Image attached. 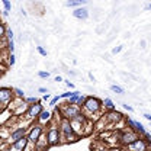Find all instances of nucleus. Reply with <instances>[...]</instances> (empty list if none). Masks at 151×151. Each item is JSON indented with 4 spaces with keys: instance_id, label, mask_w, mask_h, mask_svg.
<instances>
[{
    "instance_id": "1",
    "label": "nucleus",
    "mask_w": 151,
    "mask_h": 151,
    "mask_svg": "<svg viewBox=\"0 0 151 151\" xmlns=\"http://www.w3.org/2000/svg\"><path fill=\"white\" fill-rule=\"evenodd\" d=\"M83 115H90L89 118H86V119H89L90 121V118H92V115H96V113H100L103 111V102L99 99V97H96V96H86V100H84V103H83Z\"/></svg>"
},
{
    "instance_id": "2",
    "label": "nucleus",
    "mask_w": 151,
    "mask_h": 151,
    "mask_svg": "<svg viewBox=\"0 0 151 151\" xmlns=\"http://www.w3.org/2000/svg\"><path fill=\"white\" fill-rule=\"evenodd\" d=\"M47 141H48V145L50 147H55L61 144V134L58 129V122L52 121L50 125H48V131H47Z\"/></svg>"
},
{
    "instance_id": "3",
    "label": "nucleus",
    "mask_w": 151,
    "mask_h": 151,
    "mask_svg": "<svg viewBox=\"0 0 151 151\" xmlns=\"http://www.w3.org/2000/svg\"><path fill=\"white\" fill-rule=\"evenodd\" d=\"M45 132V127L39 125L38 122H32L31 127L28 128V134H26V138L31 144H37V141L44 135Z\"/></svg>"
},
{
    "instance_id": "4",
    "label": "nucleus",
    "mask_w": 151,
    "mask_h": 151,
    "mask_svg": "<svg viewBox=\"0 0 151 151\" xmlns=\"http://www.w3.org/2000/svg\"><path fill=\"white\" fill-rule=\"evenodd\" d=\"M26 134H28V128H26L25 125H19V127L13 128V129L10 131L9 139L6 141V144H7V145H12V144H15L16 141L22 139L23 137H26Z\"/></svg>"
},
{
    "instance_id": "5",
    "label": "nucleus",
    "mask_w": 151,
    "mask_h": 151,
    "mask_svg": "<svg viewBox=\"0 0 151 151\" xmlns=\"http://www.w3.org/2000/svg\"><path fill=\"white\" fill-rule=\"evenodd\" d=\"M44 111V105H42V102H38L35 105H31V106H28V111L25 113V118L28 119V121H37L38 116L42 113Z\"/></svg>"
},
{
    "instance_id": "6",
    "label": "nucleus",
    "mask_w": 151,
    "mask_h": 151,
    "mask_svg": "<svg viewBox=\"0 0 151 151\" xmlns=\"http://www.w3.org/2000/svg\"><path fill=\"white\" fill-rule=\"evenodd\" d=\"M127 150L128 151H148L150 147H148V142L145 138L139 137L138 139H135L134 142H131L129 145H127Z\"/></svg>"
},
{
    "instance_id": "7",
    "label": "nucleus",
    "mask_w": 151,
    "mask_h": 151,
    "mask_svg": "<svg viewBox=\"0 0 151 151\" xmlns=\"http://www.w3.org/2000/svg\"><path fill=\"white\" fill-rule=\"evenodd\" d=\"M139 138V135L137 134V132H134V131H124V132H121V138H119V142L122 144V145H129L131 142H134L135 139H138Z\"/></svg>"
},
{
    "instance_id": "8",
    "label": "nucleus",
    "mask_w": 151,
    "mask_h": 151,
    "mask_svg": "<svg viewBox=\"0 0 151 151\" xmlns=\"http://www.w3.org/2000/svg\"><path fill=\"white\" fill-rule=\"evenodd\" d=\"M58 129H60V134H61V138H64V137H67V135L74 132L73 127H71V122L68 119H64V118H61L58 121Z\"/></svg>"
},
{
    "instance_id": "9",
    "label": "nucleus",
    "mask_w": 151,
    "mask_h": 151,
    "mask_svg": "<svg viewBox=\"0 0 151 151\" xmlns=\"http://www.w3.org/2000/svg\"><path fill=\"white\" fill-rule=\"evenodd\" d=\"M103 118L106 119V122L108 124H111V125H113V124H116V122H121V121H124L125 119V116H124V113L119 112V111H111V112H106L105 115H103Z\"/></svg>"
},
{
    "instance_id": "10",
    "label": "nucleus",
    "mask_w": 151,
    "mask_h": 151,
    "mask_svg": "<svg viewBox=\"0 0 151 151\" xmlns=\"http://www.w3.org/2000/svg\"><path fill=\"white\" fill-rule=\"evenodd\" d=\"M13 99H15L13 89H10V87H0V102L1 103H4V105L9 106V103Z\"/></svg>"
},
{
    "instance_id": "11",
    "label": "nucleus",
    "mask_w": 151,
    "mask_h": 151,
    "mask_svg": "<svg viewBox=\"0 0 151 151\" xmlns=\"http://www.w3.org/2000/svg\"><path fill=\"white\" fill-rule=\"evenodd\" d=\"M38 122L39 125H42V127H47V125H50L51 122H52V113L50 112V111H42V113L38 116V119L35 121Z\"/></svg>"
},
{
    "instance_id": "12",
    "label": "nucleus",
    "mask_w": 151,
    "mask_h": 151,
    "mask_svg": "<svg viewBox=\"0 0 151 151\" xmlns=\"http://www.w3.org/2000/svg\"><path fill=\"white\" fill-rule=\"evenodd\" d=\"M73 16L76 19H78V20H86V19L89 18V10L83 6V7H77L74 9V12H73Z\"/></svg>"
},
{
    "instance_id": "13",
    "label": "nucleus",
    "mask_w": 151,
    "mask_h": 151,
    "mask_svg": "<svg viewBox=\"0 0 151 151\" xmlns=\"http://www.w3.org/2000/svg\"><path fill=\"white\" fill-rule=\"evenodd\" d=\"M48 148H50V145H48V141H47V135L44 134L35 144V151H47Z\"/></svg>"
},
{
    "instance_id": "14",
    "label": "nucleus",
    "mask_w": 151,
    "mask_h": 151,
    "mask_svg": "<svg viewBox=\"0 0 151 151\" xmlns=\"http://www.w3.org/2000/svg\"><path fill=\"white\" fill-rule=\"evenodd\" d=\"M80 139V137L73 132V134H70V135H67V137H64V138H61V144L64 142V144H73V142H77Z\"/></svg>"
},
{
    "instance_id": "15",
    "label": "nucleus",
    "mask_w": 151,
    "mask_h": 151,
    "mask_svg": "<svg viewBox=\"0 0 151 151\" xmlns=\"http://www.w3.org/2000/svg\"><path fill=\"white\" fill-rule=\"evenodd\" d=\"M84 4H87V0H68L65 1V6L67 7H83Z\"/></svg>"
},
{
    "instance_id": "16",
    "label": "nucleus",
    "mask_w": 151,
    "mask_h": 151,
    "mask_svg": "<svg viewBox=\"0 0 151 151\" xmlns=\"http://www.w3.org/2000/svg\"><path fill=\"white\" fill-rule=\"evenodd\" d=\"M22 103H23V100H22V99H18V97H15V99H13V100H12V102L9 103L7 109H10V111H12V113H13V112H15V111H16V109L19 108V106L22 105Z\"/></svg>"
},
{
    "instance_id": "17",
    "label": "nucleus",
    "mask_w": 151,
    "mask_h": 151,
    "mask_svg": "<svg viewBox=\"0 0 151 151\" xmlns=\"http://www.w3.org/2000/svg\"><path fill=\"white\" fill-rule=\"evenodd\" d=\"M9 135H10V129L7 128V125H3V127H0V138H1L4 142L9 139Z\"/></svg>"
},
{
    "instance_id": "18",
    "label": "nucleus",
    "mask_w": 151,
    "mask_h": 151,
    "mask_svg": "<svg viewBox=\"0 0 151 151\" xmlns=\"http://www.w3.org/2000/svg\"><path fill=\"white\" fill-rule=\"evenodd\" d=\"M103 102V108H105V111H108V112H111V111H115L116 108H115V103L112 102V99H109V97H106L105 100H102Z\"/></svg>"
},
{
    "instance_id": "19",
    "label": "nucleus",
    "mask_w": 151,
    "mask_h": 151,
    "mask_svg": "<svg viewBox=\"0 0 151 151\" xmlns=\"http://www.w3.org/2000/svg\"><path fill=\"white\" fill-rule=\"evenodd\" d=\"M80 96H81V93H80V92H74V93H73V96H71V97H68V100H67L65 103H67V105H76Z\"/></svg>"
},
{
    "instance_id": "20",
    "label": "nucleus",
    "mask_w": 151,
    "mask_h": 151,
    "mask_svg": "<svg viewBox=\"0 0 151 151\" xmlns=\"http://www.w3.org/2000/svg\"><path fill=\"white\" fill-rule=\"evenodd\" d=\"M23 102H25L28 106H31V105H35V103L41 102V100H39V99H37L35 96H29V97H25V99H23Z\"/></svg>"
},
{
    "instance_id": "21",
    "label": "nucleus",
    "mask_w": 151,
    "mask_h": 151,
    "mask_svg": "<svg viewBox=\"0 0 151 151\" xmlns=\"http://www.w3.org/2000/svg\"><path fill=\"white\" fill-rule=\"evenodd\" d=\"M111 90L116 94H124L125 93V90H124L121 86H118V84H111Z\"/></svg>"
},
{
    "instance_id": "22",
    "label": "nucleus",
    "mask_w": 151,
    "mask_h": 151,
    "mask_svg": "<svg viewBox=\"0 0 151 151\" xmlns=\"http://www.w3.org/2000/svg\"><path fill=\"white\" fill-rule=\"evenodd\" d=\"M13 93H15V97H18V99H25V93H23V90L22 89H19V87H15L13 89Z\"/></svg>"
},
{
    "instance_id": "23",
    "label": "nucleus",
    "mask_w": 151,
    "mask_h": 151,
    "mask_svg": "<svg viewBox=\"0 0 151 151\" xmlns=\"http://www.w3.org/2000/svg\"><path fill=\"white\" fill-rule=\"evenodd\" d=\"M6 47H7L9 54H15V41H7Z\"/></svg>"
},
{
    "instance_id": "24",
    "label": "nucleus",
    "mask_w": 151,
    "mask_h": 151,
    "mask_svg": "<svg viewBox=\"0 0 151 151\" xmlns=\"http://www.w3.org/2000/svg\"><path fill=\"white\" fill-rule=\"evenodd\" d=\"M6 31H7V28H6V26H4V23L0 20V39L6 38Z\"/></svg>"
},
{
    "instance_id": "25",
    "label": "nucleus",
    "mask_w": 151,
    "mask_h": 151,
    "mask_svg": "<svg viewBox=\"0 0 151 151\" xmlns=\"http://www.w3.org/2000/svg\"><path fill=\"white\" fill-rule=\"evenodd\" d=\"M1 3H3V7H4V12H7V13H9V12L12 10V3H10L9 0H3Z\"/></svg>"
},
{
    "instance_id": "26",
    "label": "nucleus",
    "mask_w": 151,
    "mask_h": 151,
    "mask_svg": "<svg viewBox=\"0 0 151 151\" xmlns=\"http://www.w3.org/2000/svg\"><path fill=\"white\" fill-rule=\"evenodd\" d=\"M7 58H9V60H7V64L13 67V65H15V63H16V57H15V54H9Z\"/></svg>"
},
{
    "instance_id": "27",
    "label": "nucleus",
    "mask_w": 151,
    "mask_h": 151,
    "mask_svg": "<svg viewBox=\"0 0 151 151\" xmlns=\"http://www.w3.org/2000/svg\"><path fill=\"white\" fill-rule=\"evenodd\" d=\"M84 100H86V96H84V94H81V96L78 97V100H77V103H76V106H78V108H81V106H83V103H84Z\"/></svg>"
},
{
    "instance_id": "28",
    "label": "nucleus",
    "mask_w": 151,
    "mask_h": 151,
    "mask_svg": "<svg viewBox=\"0 0 151 151\" xmlns=\"http://www.w3.org/2000/svg\"><path fill=\"white\" fill-rule=\"evenodd\" d=\"M13 37H15V35H13V31L7 28V31H6V39H7V41H13Z\"/></svg>"
},
{
    "instance_id": "29",
    "label": "nucleus",
    "mask_w": 151,
    "mask_h": 151,
    "mask_svg": "<svg viewBox=\"0 0 151 151\" xmlns=\"http://www.w3.org/2000/svg\"><path fill=\"white\" fill-rule=\"evenodd\" d=\"M60 99H61L60 96H54V97L50 100V106H55L57 103H58V100H60Z\"/></svg>"
},
{
    "instance_id": "30",
    "label": "nucleus",
    "mask_w": 151,
    "mask_h": 151,
    "mask_svg": "<svg viewBox=\"0 0 151 151\" xmlns=\"http://www.w3.org/2000/svg\"><path fill=\"white\" fill-rule=\"evenodd\" d=\"M38 77H39V78H48V77H50V73H48V71H38Z\"/></svg>"
},
{
    "instance_id": "31",
    "label": "nucleus",
    "mask_w": 151,
    "mask_h": 151,
    "mask_svg": "<svg viewBox=\"0 0 151 151\" xmlns=\"http://www.w3.org/2000/svg\"><path fill=\"white\" fill-rule=\"evenodd\" d=\"M73 93H74V92H65V93L60 94V97H61V99H68V97H71V96H73Z\"/></svg>"
},
{
    "instance_id": "32",
    "label": "nucleus",
    "mask_w": 151,
    "mask_h": 151,
    "mask_svg": "<svg viewBox=\"0 0 151 151\" xmlns=\"http://www.w3.org/2000/svg\"><path fill=\"white\" fill-rule=\"evenodd\" d=\"M37 51L41 54L42 57H47V51L44 50V47H37Z\"/></svg>"
},
{
    "instance_id": "33",
    "label": "nucleus",
    "mask_w": 151,
    "mask_h": 151,
    "mask_svg": "<svg viewBox=\"0 0 151 151\" xmlns=\"http://www.w3.org/2000/svg\"><path fill=\"white\" fill-rule=\"evenodd\" d=\"M122 48H124L122 45H119V47H115V48L112 50V54H119V52L122 51Z\"/></svg>"
},
{
    "instance_id": "34",
    "label": "nucleus",
    "mask_w": 151,
    "mask_h": 151,
    "mask_svg": "<svg viewBox=\"0 0 151 151\" xmlns=\"http://www.w3.org/2000/svg\"><path fill=\"white\" fill-rule=\"evenodd\" d=\"M122 106H124L128 112H134V108H132L131 105H128V103H122Z\"/></svg>"
},
{
    "instance_id": "35",
    "label": "nucleus",
    "mask_w": 151,
    "mask_h": 151,
    "mask_svg": "<svg viewBox=\"0 0 151 151\" xmlns=\"http://www.w3.org/2000/svg\"><path fill=\"white\" fill-rule=\"evenodd\" d=\"M65 81V86L68 87V89H74V83L73 81H70V80H64Z\"/></svg>"
},
{
    "instance_id": "36",
    "label": "nucleus",
    "mask_w": 151,
    "mask_h": 151,
    "mask_svg": "<svg viewBox=\"0 0 151 151\" xmlns=\"http://www.w3.org/2000/svg\"><path fill=\"white\" fill-rule=\"evenodd\" d=\"M6 109H7V105H4V103H1V102H0V113H3Z\"/></svg>"
},
{
    "instance_id": "37",
    "label": "nucleus",
    "mask_w": 151,
    "mask_h": 151,
    "mask_svg": "<svg viewBox=\"0 0 151 151\" xmlns=\"http://www.w3.org/2000/svg\"><path fill=\"white\" fill-rule=\"evenodd\" d=\"M38 92H39V93H44V94L48 93V90H47L45 87H39V89H38Z\"/></svg>"
},
{
    "instance_id": "38",
    "label": "nucleus",
    "mask_w": 151,
    "mask_h": 151,
    "mask_svg": "<svg viewBox=\"0 0 151 151\" xmlns=\"http://www.w3.org/2000/svg\"><path fill=\"white\" fill-rule=\"evenodd\" d=\"M142 116H144V118H145L147 121H150V122H151V113H144Z\"/></svg>"
},
{
    "instance_id": "39",
    "label": "nucleus",
    "mask_w": 151,
    "mask_h": 151,
    "mask_svg": "<svg viewBox=\"0 0 151 151\" xmlns=\"http://www.w3.org/2000/svg\"><path fill=\"white\" fill-rule=\"evenodd\" d=\"M50 99H51V96H50L48 93L44 94V97H42V100H45V102H47V100H50Z\"/></svg>"
},
{
    "instance_id": "40",
    "label": "nucleus",
    "mask_w": 151,
    "mask_h": 151,
    "mask_svg": "<svg viewBox=\"0 0 151 151\" xmlns=\"http://www.w3.org/2000/svg\"><path fill=\"white\" fill-rule=\"evenodd\" d=\"M54 80H55V81H58V83H60V81H64L61 76H57V77H55V78H54Z\"/></svg>"
},
{
    "instance_id": "41",
    "label": "nucleus",
    "mask_w": 151,
    "mask_h": 151,
    "mask_svg": "<svg viewBox=\"0 0 151 151\" xmlns=\"http://www.w3.org/2000/svg\"><path fill=\"white\" fill-rule=\"evenodd\" d=\"M144 10H151V3H148V4L144 6Z\"/></svg>"
},
{
    "instance_id": "42",
    "label": "nucleus",
    "mask_w": 151,
    "mask_h": 151,
    "mask_svg": "<svg viewBox=\"0 0 151 151\" xmlns=\"http://www.w3.org/2000/svg\"><path fill=\"white\" fill-rule=\"evenodd\" d=\"M89 78H90V80H92V81H94V76L92 74V73H89Z\"/></svg>"
},
{
    "instance_id": "43",
    "label": "nucleus",
    "mask_w": 151,
    "mask_h": 151,
    "mask_svg": "<svg viewBox=\"0 0 151 151\" xmlns=\"http://www.w3.org/2000/svg\"><path fill=\"white\" fill-rule=\"evenodd\" d=\"M4 144H6V142H4V141H3V139L0 138V147H1V145H4Z\"/></svg>"
},
{
    "instance_id": "44",
    "label": "nucleus",
    "mask_w": 151,
    "mask_h": 151,
    "mask_svg": "<svg viewBox=\"0 0 151 151\" xmlns=\"http://www.w3.org/2000/svg\"><path fill=\"white\" fill-rule=\"evenodd\" d=\"M3 74H4V70H0V78L3 77Z\"/></svg>"
},
{
    "instance_id": "45",
    "label": "nucleus",
    "mask_w": 151,
    "mask_h": 151,
    "mask_svg": "<svg viewBox=\"0 0 151 151\" xmlns=\"http://www.w3.org/2000/svg\"><path fill=\"white\" fill-rule=\"evenodd\" d=\"M147 142H148V147H150V150H151V138L148 139V141H147Z\"/></svg>"
},
{
    "instance_id": "46",
    "label": "nucleus",
    "mask_w": 151,
    "mask_h": 151,
    "mask_svg": "<svg viewBox=\"0 0 151 151\" xmlns=\"http://www.w3.org/2000/svg\"><path fill=\"white\" fill-rule=\"evenodd\" d=\"M148 151H151V150H148Z\"/></svg>"
}]
</instances>
